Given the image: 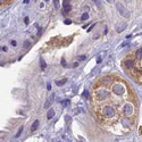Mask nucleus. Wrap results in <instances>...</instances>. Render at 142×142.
<instances>
[{
  "label": "nucleus",
  "mask_w": 142,
  "mask_h": 142,
  "mask_svg": "<svg viewBox=\"0 0 142 142\" xmlns=\"http://www.w3.org/2000/svg\"><path fill=\"white\" fill-rule=\"evenodd\" d=\"M116 8H117V10L119 11V14H121L123 17H125V18H129V17H130L129 9L125 8L123 4H121V2H117V4H116Z\"/></svg>",
  "instance_id": "obj_1"
},
{
  "label": "nucleus",
  "mask_w": 142,
  "mask_h": 142,
  "mask_svg": "<svg viewBox=\"0 0 142 142\" xmlns=\"http://www.w3.org/2000/svg\"><path fill=\"white\" fill-rule=\"evenodd\" d=\"M102 115H104L106 118H110L115 115V110L111 106H105L102 108Z\"/></svg>",
  "instance_id": "obj_2"
},
{
  "label": "nucleus",
  "mask_w": 142,
  "mask_h": 142,
  "mask_svg": "<svg viewBox=\"0 0 142 142\" xmlns=\"http://www.w3.org/2000/svg\"><path fill=\"white\" fill-rule=\"evenodd\" d=\"M112 92L117 95H121L124 93V87L122 84H115L112 87Z\"/></svg>",
  "instance_id": "obj_3"
},
{
  "label": "nucleus",
  "mask_w": 142,
  "mask_h": 142,
  "mask_svg": "<svg viewBox=\"0 0 142 142\" xmlns=\"http://www.w3.org/2000/svg\"><path fill=\"white\" fill-rule=\"evenodd\" d=\"M95 97H97L98 100H106L107 98L109 97L108 92L105 91V90H99V91L97 92V94H95Z\"/></svg>",
  "instance_id": "obj_4"
},
{
  "label": "nucleus",
  "mask_w": 142,
  "mask_h": 142,
  "mask_svg": "<svg viewBox=\"0 0 142 142\" xmlns=\"http://www.w3.org/2000/svg\"><path fill=\"white\" fill-rule=\"evenodd\" d=\"M133 112V107H132L131 104H126L125 106H124L123 108V114L125 115V116H130V115Z\"/></svg>",
  "instance_id": "obj_5"
},
{
  "label": "nucleus",
  "mask_w": 142,
  "mask_h": 142,
  "mask_svg": "<svg viewBox=\"0 0 142 142\" xmlns=\"http://www.w3.org/2000/svg\"><path fill=\"white\" fill-rule=\"evenodd\" d=\"M53 99H55V94L52 93V94L50 95V97H49V99L47 100V102H46V105H45V108H46V109H47L48 107H50V106H51V104L53 102Z\"/></svg>",
  "instance_id": "obj_6"
},
{
  "label": "nucleus",
  "mask_w": 142,
  "mask_h": 142,
  "mask_svg": "<svg viewBox=\"0 0 142 142\" xmlns=\"http://www.w3.org/2000/svg\"><path fill=\"white\" fill-rule=\"evenodd\" d=\"M124 65H125L126 68H133L134 67V63L132 59H126L125 63H124Z\"/></svg>",
  "instance_id": "obj_7"
},
{
  "label": "nucleus",
  "mask_w": 142,
  "mask_h": 142,
  "mask_svg": "<svg viewBox=\"0 0 142 142\" xmlns=\"http://www.w3.org/2000/svg\"><path fill=\"white\" fill-rule=\"evenodd\" d=\"M125 27H126V23H123V24H122V26L119 25V24H117L115 29H116L117 32H122V31H124V29H125Z\"/></svg>",
  "instance_id": "obj_8"
},
{
  "label": "nucleus",
  "mask_w": 142,
  "mask_h": 142,
  "mask_svg": "<svg viewBox=\"0 0 142 142\" xmlns=\"http://www.w3.org/2000/svg\"><path fill=\"white\" fill-rule=\"evenodd\" d=\"M39 124H40V121H39V119L34 121V123L32 124V126H31V131H35V130L39 127Z\"/></svg>",
  "instance_id": "obj_9"
},
{
  "label": "nucleus",
  "mask_w": 142,
  "mask_h": 142,
  "mask_svg": "<svg viewBox=\"0 0 142 142\" xmlns=\"http://www.w3.org/2000/svg\"><path fill=\"white\" fill-rule=\"evenodd\" d=\"M53 116H55V110H53V109H49V111H48V114H47V118L48 119H51Z\"/></svg>",
  "instance_id": "obj_10"
},
{
  "label": "nucleus",
  "mask_w": 142,
  "mask_h": 142,
  "mask_svg": "<svg viewBox=\"0 0 142 142\" xmlns=\"http://www.w3.org/2000/svg\"><path fill=\"white\" fill-rule=\"evenodd\" d=\"M40 66H41V69H42V70H45L46 67H47V64H46V62H45V59H43V58H40Z\"/></svg>",
  "instance_id": "obj_11"
},
{
  "label": "nucleus",
  "mask_w": 142,
  "mask_h": 142,
  "mask_svg": "<svg viewBox=\"0 0 142 142\" xmlns=\"http://www.w3.org/2000/svg\"><path fill=\"white\" fill-rule=\"evenodd\" d=\"M66 81H67L66 79H62V80H58V81L56 80V84H57L58 87H62V85H64L66 83Z\"/></svg>",
  "instance_id": "obj_12"
},
{
  "label": "nucleus",
  "mask_w": 142,
  "mask_h": 142,
  "mask_svg": "<svg viewBox=\"0 0 142 142\" xmlns=\"http://www.w3.org/2000/svg\"><path fill=\"white\" fill-rule=\"evenodd\" d=\"M135 57H136V59H141V57H142V49H139V50L136 51Z\"/></svg>",
  "instance_id": "obj_13"
},
{
  "label": "nucleus",
  "mask_w": 142,
  "mask_h": 142,
  "mask_svg": "<svg viewBox=\"0 0 142 142\" xmlns=\"http://www.w3.org/2000/svg\"><path fill=\"white\" fill-rule=\"evenodd\" d=\"M64 9H65L66 13H69L70 9H72V7H70V5H64Z\"/></svg>",
  "instance_id": "obj_14"
},
{
  "label": "nucleus",
  "mask_w": 142,
  "mask_h": 142,
  "mask_svg": "<svg viewBox=\"0 0 142 142\" xmlns=\"http://www.w3.org/2000/svg\"><path fill=\"white\" fill-rule=\"evenodd\" d=\"M84 111V109L83 108H76V109H74V114L75 115H79V114H81V112H83Z\"/></svg>",
  "instance_id": "obj_15"
},
{
  "label": "nucleus",
  "mask_w": 142,
  "mask_h": 142,
  "mask_svg": "<svg viewBox=\"0 0 142 142\" xmlns=\"http://www.w3.org/2000/svg\"><path fill=\"white\" fill-rule=\"evenodd\" d=\"M88 18H89V14H88V13H84L82 15V17H81V19H82V21H87Z\"/></svg>",
  "instance_id": "obj_16"
},
{
  "label": "nucleus",
  "mask_w": 142,
  "mask_h": 142,
  "mask_svg": "<svg viewBox=\"0 0 142 142\" xmlns=\"http://www.w3.org/2000/svg\"><path fill=\"white\" fill-rule=\"evenodd\" d=\"M69 100H64V101H63V106L64 107H68V106H69Z\"/></svg>",
  "instance_id": "obj_17"
},
{
  "label": "nucleus",
  "mask_w": 142,
  "mask_h": 142,
  "mask_svg": "<svg viewBox=\"0 0 142 142\" xmlns=\"http://www.w3.org/2000/svg\"><path fill=\"white\" fill-rule=\"evenodd\" d=\"M22 131H23V126H21V127H19V129H18V132H17V133H16V138H18V136L21 135Z\"/></svg>",
  "instance_id": "obj_18"
},
{
  "label": "nucleus",
  "mask_w": 142,
  "mask_h": 142,
  "mask_svg": "<svg viewBox=\"0 0 142 142\" xmlns=\"http://www.w3.org/2000/svg\"><path fill=\"white\" fill-rule=\"evenodd\" d=\"M53 4H55L56 8H58V7H59V2H58V0H53Z\"/></svg>",
  "instance_id": "obj_19"
},
{
  "label": "nucleus",
  "mask_w": 142,
  "mask_h": 142,
  "mask_svg": "<svg viewBox=\"0 0 142 142\" xmlns=\"http://www.w3.org/2000/svg\"><path fill=\"white\" fill-rule=\"evenodd\" d=\"M30 47V42H29V41H25V42H24V48H29Z\"/></svg>",
  "instance_id": "obj_20"
},
{
  "label": "nucleus",
  "mask_w": 142,
  "mask_h": 142,
  "mask_svg": "<svg viewBox=\"0 0 142 142\" xmlns=\"http://www.w3.org/2000/svg\"><path fill=\"white\" fill-rule=\"evenodd\" d=\"M65 24H67V25H70V24H72V21H70V19H65Z\"/></svg>",
  "instance_id": "obj_21"
},
{
  "label": "nucleus",
  "mask_w": 142,
  "mask_h": 142,
  "mask_svg": "<svg viewBox=\"0 0 142 142\" xmlns=\"http://www.w3.org/2000/svg\"><path fill=\"white\" fill-rule=\"evenodd\" d=\"M83 95H84V97H85V98H89V92H88V91H87V90H85V91H84V92H83Z\"/></svg>",
  "instance_id": "obj_22"
},
{
  "label": "nucleus",
  "mask_w": 142,
  "mask_h": 142,
  "mask_svg": "<svg viewBox=\"0 0 142 142\" xmlns=\"http://www.w3.org/2000/svg\"><path fill=\"white\" fill-rule=\"evenodd\" d=\"M109 81H110V80H104V81H102V84H106V87H107V84L109 83Z\"/></svg>",
  "instance_id": "obj_23"
},
{
  "label": "nucleus",
  "mask_w": 142,
  "mask_h": 142,
  "mask_svg": "<svg viewBox=\"0 0 142 142\" xmlns=\"http://www.w3.org/2000/svg\"><path fill=\"white\" fill-rule=\"evenodd\" d=\"M60 63H62V65L64 66V67H66V60L64 59V58H63V59H62V62H60Z\"/></svg>",
  "instance_id": "obj_24"
},
{
  "label": "nucleus",
  "mask_w": 142,
  "mask_h": 142,
  "mask_svg": "<svg viewBox=\"0 0 142 142\" xmlns=\"http://www.w3.org/2000/svg\"><path fill=\"white\" fill-rule=\"evenodd\" d=\"M65 121H67V123H69L70 117H69V116H66V117H65Z\"/></svg>",
  "instance_id": "obj_25"
},
{
  "label": "nucleus",
  "mask_w": 142,
  "mask_h": 142,
  "mask_svg": "<svg viewBox=\"0 0 142 142\" xmlns=\"http://www.w3.org/2000/svg\"><path fill=\"white\" fill-rule=\"evenodd\" d=\"M70 0H64V5H69Z\"/></svg>",
  "instance_id": "obj_26"
},
{
  "label": "nucleus",
  "mask_w": 142,
  "mask_h": 142,
  "mask_svg": "<svg viewBox=\"0 0 142 142\" xmlns=\"http://www.w3.org/2000/svg\"><path fill=\"white\" fill-rule=\"evenodd\" d=\"M85 59V56H80L79 57V60H84Z\"/></svg>",
  "instance_id": "obj_27"
},
{
  "label": "nucleus",
  "mask_w": 142,
  "mask_h": 142,
  "mask_svg": "<svg viewBox=\"0 0 142 142\" xmlns=\"http://www.w3.org/2000/svg\"><path fill=\"white\" fill-rule=\"evenodd\" d=\"M24 22H25V24H27L29 23V17H25V18H24Z\"/></svg>",
  "instance_id": "obj_28"
},
{
  "label": "nucleus",
  "mask_w": 142,
  "mask_h": 142,
  "mask_svg": "<svg viewBox=\"0 0 142 142\" xmlns=\"http://www.w3.org/2000/svg\"><path fill=\"white\" fill-rule=\"evenodd\" d=\"M93 26H94V24H93V25H91V26H90L89 29H88V32H90V31H91L92 29H93Z\"/></svg>",
  "instance_id": "obj_29"
},
{
  "label": "nucleus",
  "mask_w": 142,
  "mask_h": 142,
  "mask_svg": "<svg viewBox=\"0 0 142 142\" xmlns=\"http://www.w3.org/2000/svg\"><path fill=\"white\" fill-rule=\"evenodd\" d=\"M47 89H48V90H50V89H51V85H50V84H48V85H47Z\"/></svg>",
  "instance_id": "obj_30"
},
{
  "label": "nucleus",
  "mask_w": 142,
  "mask_h": 142,
  "mask_svg": "<svg viewBox=\"0 0 142 142\" xmlns=\"http://www.w3.org/2000/svg\"><path fill=\"white\" fill-rule=\"evenodd\" d=\"M11 45H13V46H16V41H11Z\"/></svg>",
  "instance_id": "obj_31"
},
{
  "label": "nucleus",
  "mask_w": 142,
  "mask_h": 142,
  "mask_svg": "<svg viewBox=\"0 0 142 142\" xmlns=\"http://www.w3.org/2000/svg\"><path fill=\"white\" fill-rule=\"evenodd\" d=\"M1 49H2V50H4V51H7V48H6V47H2Z\"/></svg>",
  "instance_id": "obj_32"
},
{
  "label": "nucleus",
  "mask_w": 142,
  "mask_h": 142,
  "mask_svg": "<svg viewBox=\"0 0 142 142\" xmlns=\"http://www.w3.org/2000/svg\"><path fill=\"white\" fill-rule=\"evenodd\" d=\"M29 1H30V0H24V4H27Z\"/></svg>",
  "instance_id": "obj_33"
},
{
  "label": "nucleus",
  "mask_w": 142,
  "mask_h": 142,
  "mask_svg": "<svg viewBox=\"0 0 142 142\" xmlns=\"http://www.w3.org/2000/svg\"><path fill=\"white\" fill-rule=\"evenodd\" d=\"M0 2H1V4H4V0H0Z\"/></svg>",
  "instance_id": "obj_34"
},
{
  "label": "nucleus",
  "mask_w": 142,
  "mask_h": 142,
  "mask_svg": "<svg viewBox=\"0 0 142 142\" xmlns=\"http://www.w3.org/2000/svg\"><path fill=\"white\" fill-rule=\"evenodd\" d=\"M107 1H108V2H111V1H112V0H107Z\"/></svg>",
  "instance_id": "obj_35"
},
{
  "label": "nucleus",
  "mask_w": 142,
  "mask_h": 142,
  "mask_svg": "<svg viewBox=\"0 0 142 142\" xmlns=\"http://www.w3.org/2000/svg\"><path fill=\"white\" fill-rule=\"evenodd\" d=\"M45 1H49V0H45Z\"/></svg>",
  "instance_id": "obj_36"
}]
</instances>
